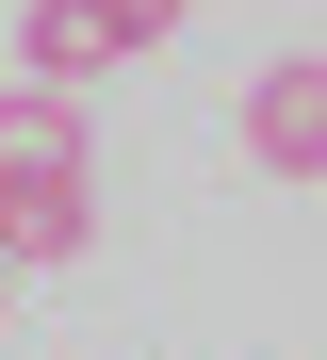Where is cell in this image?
Returning <instances> with one entry per match:
<instances>
[{
	"mask_svg": "<svg viewBox=\"0 0 327 360\" xmlns=\"http://www.w3.org/2000/svg\"><path fill=\"white\" fill-rule=\"evenodd\" d=\"M0 246L17 262H82L98 246V131L65 82H17L0 98Z\"/></svg>",
	"mask_w": 327,
	"mask_h": 360,
	"instance_id": "1",
	"label": "cell"
},
{
	"mask_svg": "<svg viewBox=\"0 0 327 360\" xmlns=\"http://www.w3.org/2000/svg\"><path fill=\"white\" fill-rule=\"evenodd\" d=\"M196 17V0H33V82H98V66H131V49H164Z\"/></svg>",
	"mask_w": 327,
	"mask_h": 360,
	"instance_id": "2",
	"label": "cell"
},
{
	"mask_svg": "<svg viewBox=\"0 0 327 360\" xmlns=\"http://www.w3.org/2000/svg\"><path fill=\"white\" fill-rule=\"evenodd\" d=\"M229 131H245V164H262V180H327V49H278V66L245 82Z\"/></svg>",
	"mask_w": 327,
	"mask_h": 360,
	"instance_id": "3",
	"label": "cell"
},
{
	"mask_svg": "<svg viewBox=\"0 0 327 360\" xmlns=\"http://www.w3.org/2000/svg\"><path fill=\"white\" fill-rule=\"evenodd\" d=\"M0 295H17V246H0Z\"/></svg>",
	"mask_w": 327,
	"mask_h": 360,
	"instance_id": "4",
	"label": "cell"
}]
</instances>
